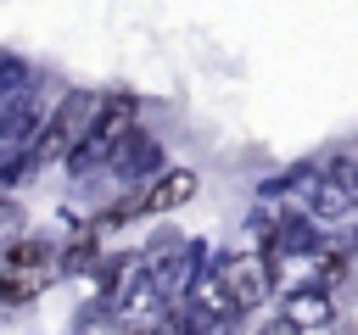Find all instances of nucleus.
Listing matches in <instances>:
<instances>
[{
  "label": "nucleus",
  "mask_w": 358,
  "mask_h": 335,
  "mask_svg": "<svg viewBox=\"0 0 358 335\" xmlns=\"http://www.w3.org/2000/svg\"><path fill=\"white\" fill-rule=\"evenodd\" d=\"M95 106H101V95H90V89H73V95H62L50 112H45V123L34 128V140H28V173L34 168H45V162H62L78 140H84V128H90V117H95Z\"/></svg>",
  "instance_id": "obj_1"
},
{
  "label": "nucleus",
  "mask_w": 358,
  "mask_h": 335,
  "mask_svg": "<svg viewBox=\"0 0 358 335\" xmlns=\"http://www.w3.org/2000/svg\"><path fill=\"white\" fill-rule=\"evenodd\" d=\"M129 128H134V100H129V95H101V106H95L84 140L67 151V168H73V173H95V168H106V156L117 151V140H123Z\"/></svg>",
  "instance_id": "obj_2"
},
{
  "label": "nucleus",
  "mask_w": 358,
  "mask_h": 335,
  "mask_svg": "<svg viewBox=\"0 0 358 335\" xmlns=\"http://www.w3.org/2000/svg\"><path fill=\"white\" fill-rule=\"evenodd\" d=\"M285 190H291V207L308 212V218H319V223H341L358 207V190L341 173H330V168H302V173L285 179Z\"/></svg>",
  "instance_id": "obj_3"
},
{
  "label": "nucleus",
  "mask_w": 358,
  "mask_h": 335,
  "mask_svg": "<svg viewBox=\"0 0 358 335\" xmlns=\"http://www.w3.org/2000/svg\"><path fill=\"white\" fill-rule=\"evenodd\" d=\"M213 274H218L224 296L235 302V313H252V307H263V302L274 296V262H268V257H257V251L218 257V262H213Z\"/></svg>",
  "instance_id": "obj_4"
},
{
  "label": "nucleus",
  "mask_w": 358,
  "mask_h": 335,
  "mask_svg": "<svg viewBox=\"0 0 358 335\" xmlns=\"http://www.w3.org/2000/svg\"><path fill=\"white\" fill-rule=\"evenodd\" d=\"M196 184H201L196 168H168V162H162V168L140 184V212H151V218H157V212H179V207H190Z\"/></svg>",
  "instance_id": "obj_5"
},
{
  "label": "nucleus",
  "mask_w": 358,
  "mask_h": 335,
  "mask_svg": "<svg viewBox=\"0 0 358 335\" xmlns=\"http://www.w3.org/2000/svg\"><path fill=\"white\" fill-rule=\"evenodd\" d=\"M324 324H336V302H330L324 285H308V290H291L285 296V313L268 329H324Z\"/></svg>",
  "instance_id": "obj_6"
},
{
  "label": "nucleus",
  "mask_w": 358,
  "mask_h": 335,
  "mask_svg": "<svg viewBox=\"0 0 358 335\" xmlns=\"http://www.w3.org/2000/svg\"><path fill=\"white\" fill-rule=\"evenodd\" d=\"M106 168H112L117 179H151V173L162 168V145H157V140H145L140 128H129V134L117 140V151L106 156Z\"/></svg>",
  "instance_id": "obj_7"
},
{
  "label": "nucleus",
  "mask_w": 358,
  "mask_h": 335,
  "mask_svg": "<svg viewBox=\"0 0 358 335\" xmlns=\"http://www.w3.org/2000/svg\"><path fill=\"white\" fill-rule=\"evenodd\" d=\"M56 279V268H0V302L6 307H28L45 296V285Z\"/></svg>",
  "instance_id": "obj_8"
},
{
  "label": "nucleus",
  "mask_w": 358,
  "mask_h": 335,
  "mask_svg": "<svg viewBox=\"0 0 358 335\" xmlns=\"http://www.w3.org/2000/svg\"><path fill=\"white\" fill-rule=\"evenodd\" d=\"M0 268H56V274H62V257H56V246H50V240L22 234V240H11V246H6Z\"/></svg>",
  "instance_id": "obj_9"
},
{
  "label": "nucleus",
  "mask_w": 358,
  "mask_h": 335,
  "mask_svg": "<svg viewBox=\"0 0 358 335\" xmlns=\"http://www.w3.org/2000/svg\"><path fill=\"white\" fill-rule=\"evenodd\" d=\"M0 229H17V207L11 201H0Z\"/></svg>",
  "instance_id": "obj_10"
}]
</instances>
